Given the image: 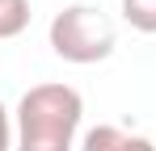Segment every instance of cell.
<instances>
[{
    "mask_svg": "<svg viewBox=\"0 0 156 151\" xmlns=\"http://www.w3.org/2000/svg\"><path fill=\"white\" fill-rule=\"evenodd\" d=\"M84 118V101L72 84H34L17 101L13 139L17 151H72Z\"/></svg>",
    "mask_w": 156,
    "mask_h": 151,
    "instance_id": "1",
    "label": "cell"
},
{
    "mask_svg": "<svg viewBox=\"0 0 156 151\" xmlns=\"http://www.w3.org/2000/svg\"><path fill=\"white\" fill-rule=\"evenodd\" d=\"M51 50L63 63H76V67L101 63L114 55V25L93 4H68L51 21Z\"/></svg>",
    "mask_w": 156,
    "mask_h": 151,
    "instance_id": "2",
    "label": "cell"
},
{
    "mask_svg": "<svg viewBox=\"0 0 156 151\" xmlns=\"http://www.w3.org/2000/svg\"><path fill=\"white\" fill-rule=\"evenodd\" d=\"M80 151H156V147H152V139L131 134L122 126H93V130H84Z\"/></svg>",
    "mask_w": 156,
    "mask_h": 151,
    "instance_id": "3",
    "label": "cell"
},
{
    "mask_svg": "<svg viewBox=\"0 0 156 151\" xmlns=\"http://www.w3.org/2000/svg\"><path fill=\"white\" fill-rule=\"evenodd\" d=\"M30 25V0H0V42L26 34Z\"/></svg>",
    "mask_w": 156,
    "mask_h": 151,
    "instance_id": "4",
    "label": "cell"
},
{
    "mask_svg": "<svg viewBox=\"0 0 156 151\" xmlns=\"http://www.w3.org/2000/svg\"><path fill=\"white\" fill-rule=\"evenodd\" d=\"M122 17L139 34H156V0H122Z\"/></svg>",
    "mask_w": 156,
    "mask_h": 151,
    "instance_id": "5",
    "label": "cell"
},
{
    "mask_svg": "<svg viewBox=\"0 0 156 151\" xmlns=\"http://www.w3.org/2000/svg\"><path fill=\"white\" fill-rule=\"evenodd\" d=\"M9 147H17V143H13V122H9V109L0 105V151H9Z\"/></svg>",
    "mask_w": 156,
    "mask_h": 151,
    "instance_id": "6",
    "label": "cell"
}]
</instances>
